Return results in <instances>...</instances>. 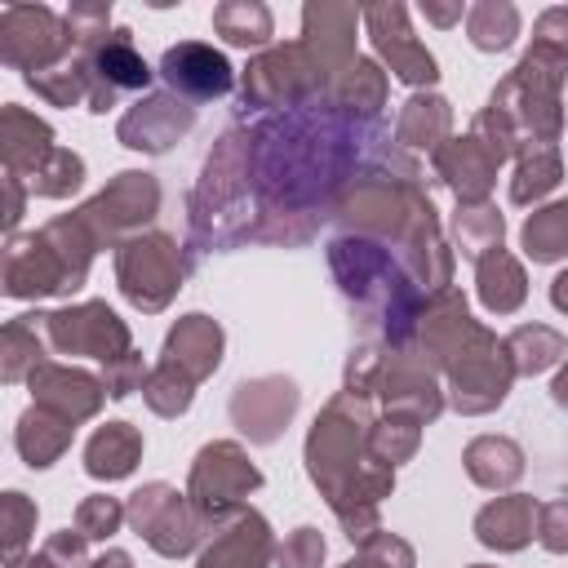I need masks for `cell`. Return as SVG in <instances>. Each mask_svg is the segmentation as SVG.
<instances>
[{"label": "cell", "instance_id": "6da1fadb", "mask_svg": "<svg viewBox=\"0 0 568 568\" xmlns=\"http://www.w3.org/2000/svg\"><path fill=\"white\" fill-rule=\"evenodd\" d=\"M71 27L67 22H58L49 9H40V4H9L4 13H0V53H4V62H13V67H22L27 71V80L31 75H44V67L49 62H71L67 58V49H71Z\"/></svg>", "mask_w": 568, "mask_h": 568}, {"label": "cell", "instance_id": "7a4b0ae2", "mask_svg": "<svg viewBox=\"0 0 568 568\" xmlns=\"http://www.w3.org/2000/svg\"><path fill=\"white\" fill-rule=\"evenodd\" d=\"M120 284L138 306H160L173 284H178V266H173V244L164 235H146L124 244L120 253Z\"/></svg>", "mask_w": 568, "mask_h": 568}, {"label": "cell", "instance_id": "3957f363", "mask_svg": "<svg viewBox=\"0 0 568 568\" xmlns=\"http://www.w3.org/2000/svg\"><path fill=\"white\" fill-rule=\"evenodd\" d=\"M44 333L62 346V351H89L98 359H115L129 346L124 324L106 311V306H80V311H62V315H40Z\"/></svg>", "mask_w": 568, "mask_h": 568}, {"label": "cell", "instance_id": "277c9868", "mask_svg": "<svg viewBox=\"0 0 568 568\" xmlns=\"http://www.w3.org/2000/svg\"><path fill=\"white\" fill-rule=\"evenodd\" d=\"M129 519L138 532H146V541L164 555H182L191 546V524H186V510L178 501L173 488L164 484H151L142 493H133V506H129Z\"/></svg>", "mask_w": 568, "mask_h": 568}, {"label": "cell", "instance_id": "5b68a950", "mask_svg": "<svg viewBox=\"0 0 568 568\" xmlns=\"http://www.w3.org/2000/svg\"><path fill=\"white\" fill-rule=\"evenodd\" d=\"M257 484H262V475L240 457L235 444H213V448L200 453L191 488H195V501L204 510H213V506H226V501H235V493L257 488Z\"/></svg>", "mask_w": 568, "mask_h": 568}, {"label": "cell", "instance_id": "8992f818", "mask_svg": "<svg viewBox=\"0 0 568 568\" xmlns=\"http://www.w3.org/2000/svg\"><path fill=\"white\" fill-rule=\"evenodd\" d=\"M364 18H368V27L377 36V49L390 58V71L399 80H413V84H422V80L430 84L435 80V58L413 40V31L404 27V9L399 4H377Z\"/></svg>", "mask_w": 568, "mask_h": 568}, {"label": "cell", "instance_id": "52a82bcc", "mask_svg": "<svg viewBox=\"0 0 568 568\" xmlns=\"http://www.w3.org/2000/svg\"><path fill=\"white\" fill-rule=\"evenodd\" d=\"M160 71H164V80L178 93H191V98H217V93L231 89V67L209 44H178V49H169Z\"/></svg>", "mask_w": 568, "mask_h": 568}, {"label": "cell", "instance_id": "ba28073f", "mask_svg": "<svg viewBox=\"0 0 568 568\" xmlns=\"http://www.w3.org/2000/svg\"><path fill=\"white\" fill-rule=\"evenodd\" d=\"M186 124H191V106H186V102L151 98V102H138V106L120 120V138H124V146L164 151V146H169Z\"/></svg>", "mask_w": 568, "mask_h": 568}, {"label": "cell", "instance_id": "9c48e42d", "mask_svg": "<svg viewBox=\"0 0 568 568\" xmlns=\"http://www.w3.org/2000/svg\"><path fill=\"white\" fill-rule=\"evenodd\" d=\"M31 395L40 399V408H49V413L75 422V417H84V413L98 408V395H102V390H98V382L84 377V373L40 364V368H31Z\"/></svg>", "mask_w": 568, "mask_h": 568}, {"label": "cell", "instance_id": "30bf717a", "mask_svg": "<svg viewBox=\"0 0 568 568\" xmlns=\"http://www.w3.org/2000/svg\"><path fill=\"white\" fill-rule=\"evenodd\" d=\"M53 151L58 146H53L49 124H40L36 115H27L22 106H4V160H9V178L36 173Z\"/></svg>", "mask_w": 568, "mask_h": 568}, {"label": "cell", "instance_id": "8fae6325", "mask_svg": "<svg viewBox=\"0 0 568 568\" xmlns=\"http://www.w3.org/2000/svg\"><path fill=\"white\" fill-rule=\"evenodd\" d=\"M217 346H222L217 324H213V320H204V315H186V320L169 333L164 355H169V364H178L182 373L204 377L209 368H217Z\"/></svg>", "mask_w": 568, "mask_h": 568}, {"label": "cell", "instance_id": "7c38bea8", "mask_svg": "<svg viewBox=\"0 0 568 568\" xmlns=\"http://www.w3.org/2000/svg\"><path fill=\"white\" fill-rule=\"evenodd\" d=\"M138 453H142L138 430H133V426H124V422H106V426L89 439L84 470H89V475H98V479H120V475H129V470H133Z\"/></svg>", "mask_w": 568, "mask_h": 568}, {"label": "cell", "instance_id": "4fadbf2b", "mask_svg": "<svg viewBox=\"0 0 568 568\" xmlns=\"http://www.w3.org/2000/svg\"><path fill=\"white\" fill-rule=\"evenodd\" d=\"M67 439H71V422L67 417L49 422V408H31L18 422V448H22L27 466H49L67 448Z\"/></svg>", "mask_w": 568, "mask_h": 568}, {"label": "cell", "instance_id": "5bb4252c", "mask_svg": "<svg viewBox=\"0 0 568 568\" xmlns=\"http://www.w3.org/2000/svg\"><path fill=\"white\" fill-rule=\"evenodd\" d=\"M528 528H532V506L519 501V497H501V501H493L479 515V541L501 546V550L524 546L528 541Z\"/></svg>", "mask_w": 568, "mask_h": 568}, {"label": "cell", "instance_id": "9a60e30c", "mask_svg": "<svg viewBox=\"0 0 568 568\" xmlns=\"http://www.w3.org/2000/svg\"><path fill=\"white\" fill-rule=\"evenodd\" d=\"M262 555H266V528H262L257 515H244L240 528H235V537L217 541V546L204 555L200 568H257Z\"/></svg>", "mask_w": 568, "mask_h": 568}, {"label": "cell", "instance_id": "2e32d148", "mask_svg": "<svg viewBox=\"0 0 568 568\" xmlns=\"http://www.w3.org/2000/svg\"><path fill=\"white\" fill-rule=\"evenodd\" d=\"M524 244H528V257H537V262L559 257L568 248V204L532 213L528 226H524Z\"/></svg>", "mask_w": 568, "mask_h": 568}, {"label": "cell", "instance_id": "e0dca14e", "mask_svg": "<svg viewBox=\"0 0 568 568\" xmlns=\"http://www.w3.org/2000/svg\"><path fill=\"white\" fill-rule=\"evenodd\" d=\"M213 27L231 40V44H262L271 36V13L262 4H222L213 13Z\"/></svg>", "mask_w": 568, "mask_h": 568}, {"label": "cell", "instance_id": "ac0fdd59", "mask_svg": "<svg viewBox=\"0 0 568 568\" xmlns=\"http://www.w3.org/2000/svg\"><path fill=\"white\" fill-rule=\"evenodd\" d=\"M466 22H470V40L479 49H506L510 36H515V27H519V18H515L510 4H475L466 13Z\"/></svg>", "mask_w": 568, "mask_h": 568}, {"label": "cell", "instance_id": "d6986e66", "mask_svg": "<svg viewBox=\"0 0 568 568\" xmlns=\"http://www.w3.org/2000/svg\"><path fill=\"white\" fill-rule=\"evenodd\" d=\"M244 395H253V399H257V408L266 413V404H262V390H257V386H244ZM288 413H293V386H288V382H275V408H271V417H253V422H244L248 413H240V422H244V430H253L257 439H271V435H275V426H280Z\"/></svg>", "mask_w": 568, "mask_h": 568}, {"label": "cell", "instance_id": "ffe728a7", "mask_svg": "<svg viewBox=\"0 0 568 568\" xmlns=\"http://www.w3.org/2000/svg\"><path fill=\"white\" fill-rule=\"evenodd\" d=\"M115 524H120V506H115L111 497H89V501L75 510V528H80L84 537H106V532H115Z\"/></svg>", "mask_w": 568, "mask_h": 568}, {"label": "cell", "instance_id": "44dd1931", "mask_svg": "<svg viewBox=\"0 0 568 568\" xmlns=\"http://www.w3.org/2000/svg\"><path fill=\"white\" fill-rule=\"evenodd\" d=\"M510 346H528L532 355L519 364V368H528V373H537V368H546L564 346H559V337L550 333V328H519L515 337H510Z\"/></svg>", "mask_w": 568, "mask_h": 568}, {"label": "cell", "instance_id": "7402d4cb", "mask_svg": "<svg viewBox=\"0 0 568 568\" xmlns=\"http://www.w3.org/2000/svg\"><path fill=\"white\" fill-rule=\"evenodd\" d=\"M320 559H324V541H320L315 528H297V537L280 550V564L284 568H315Z\"/></svg>", "mask_w": 568, "mask_h": 568}, {"label": "cell", "instance_id": "603a6c76", "mask_svg": "<svg viewBox=\"0 0 568 568\" xmlns=\"http://www.w3.org/2000/svg\"><path fill=\"white\" fill-rule=\"evenodd\" d=\"M4 510H9V555H18V546L27 537V524H36V510L22 501V493H9Z\"/></svg>", "mask_w": 568, "mask_h": 568}, {"label": "cell", "instance_id": "cb8c5ba5", "mask_svg": "<svg viewBox=\"0 0 568 568\" xmlns=\"http://www.w3.org/2000/svg\"><path fill=\"white\" fill-rule=\"evenodd\" d=\"M541 541H546L550 550H568V501H559V506H550V510H546Z\"/></svg>", "mask_w": 568, "mask_h": 568}, {"label": "cell", "instance_id": "d4e9b609", "mask_svg": "<svg viewBox=\"0 0 568 568\" xmlns=\"http://www.w3.org/2000/svg\"><path fill=\"white\" fill-rule=\"evenodd\" d=\"M555 306H559V311H568V271L555 280Z\"/></svg>", "mask_w": 568, "mask_h": 568}]
</instances>
